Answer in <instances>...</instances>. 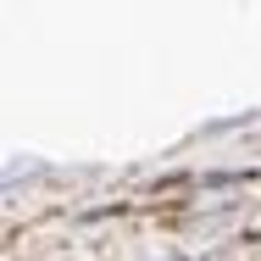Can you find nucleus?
Returning a JSON list of instances; mask_svg holds the SVG:
<instances>
[]
</instances>
